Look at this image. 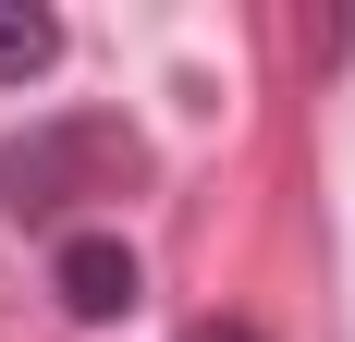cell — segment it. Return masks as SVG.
<instances>
[{
    "instance_id": "4",
    "label": "cell",
    "mask_w": 355,
    "mask_h": 342,
    "mask_svg": "<svg viewBox=\"0 0 355 342\" xmlns=\"http://www.w3.org/2000/svg\"><path fill=\"white\" fill-rule=\"evenodd\" d=\"M184 342H270V330H245V318H196Z\"/></svg>"
},
{
    "instance_id": "3",
    "label": "cell",
    "mask_w": 355,
    "mask_h": 342,
    "mask_svg": "<svg viewBox=\"0 0 355 342\" xmlns=\"http://www.w3.org/2000/svg\"><path fill=\"white\" fill-rule=\"evenodd\" d=\"M49 62H62V12H37V0H0V86H37Z\"/></svg>"
},
{
    "instance_id": "1",
    "label": "cell",
    "mask_w": 355,
    "mask_h": 342,
    "mask_svg": "<svg viewBox=\"0 0 355 342\" xmlns=\"http://www.w3.org/2000/svg\"><path fill=\"white\" fill-rule=\"evenodd\" d=\"M147 171V147L110 123V110H73V123H37V135H0V220H73L86 196H123Z\"/></svg>"
},
{
    "instance_id": "2",
    "label": "cell",
    "mask_w": 355,
    "mask_h": 342,
    "mask_svg": "<svg viewBox=\"0 0 355 342\" xmlns=\"http://www.w3.org/2000/svg\"><path fill=\"white\" fill-rule=\"evenodd\" d=\"M49 294H62L86 330H110V318H135L147 269H135V244H123V233H62V257H49Z\"/></svg>"
}]
</instances>
